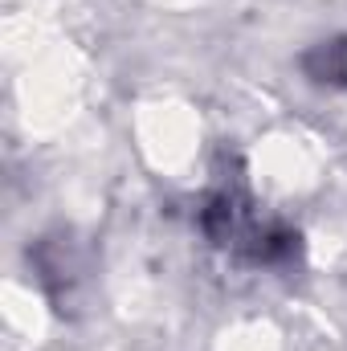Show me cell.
Listing matches in <instances>:
<instances>
[{
  "label": "cell",
  "mask_w": 347,
  "mask_h": 351,
  "mask_svg": "<svg viewBox=\"0 0 347 351\" xmlns=\"http://www.w3.org/2000/svg\"><path fill=\"white\" fill-rule=\"evenodd\" d=\"M37 274H41V286L49 290V298L58 302V311L66 315L78 302V286L86 282V265L78 262V245L70 233L37 241Z\"/></svg>",
  "instance_id": "cell-1"
},
{
  "label": "cell",
  "mask_w": 347,
  "mask_h": 351,
  "mask_svg": "<svg viewBox=\"0 0 347 351\" xmlns=\"http://www.w3.org/2000/svg\"><path fill=\"white\" fill-rule=\"evenodd\" d=\"M302 66H307V74H311L315 82H323V86H347V37L315 45V49L302 58Z\"/></svg>",
  "instance_id": "cell-2"
}]
</instances>
